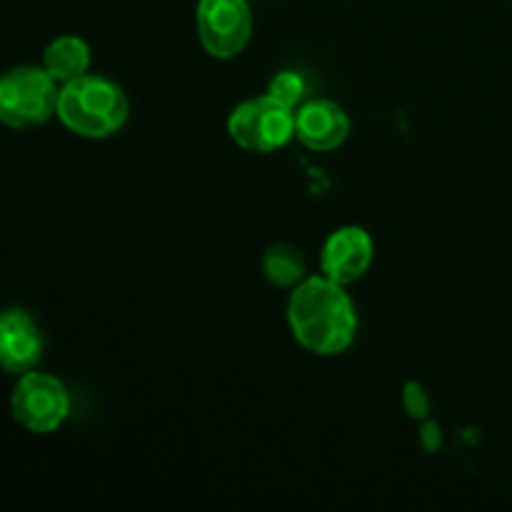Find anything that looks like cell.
Returning <instances> with one entry per match:
<instances>
[{
  "mask_svg": "<svg viewBox=\"0 0 512 512\" xmlns=\"http://www.w3.org/2000/svg\"><path fill=\"white\" fill-rule=\"evenodd\" d=\"M288 323L293 338L308 353L340 355L353 345L358 333V313L345 285L318 275L295 285L288 303Z\"/></svg>",
  "mask_w": 512,
  "mask_h": 512,
  "instance_id": "obj_1",
  "label": "cell"
},
{
  "mask_svg": "<svg viewBox=\"0 0 512 512\" xmlns=\"http://www.w3.org/2000/svg\"><path fill=\"white\" fill-rule=\"evenodd\" d=\"M58 118L80 138L103 140L118 133L128 120V98L115 80L83 75L60 85Z\"/></svg>",
  "mask_w": 512,
  "mask_h": 512,
  "instance_id": "obj_2",
  "label": "cell"
},
{
  "mask_svg": "<svg viewBox=\"0 0 512 512\" xmlns=\"http://www.w3.org/2000/svg\"><path fill=\"white\" fill-rule=\"evenodd\" d=\"M58 83L43 65H18L0 75V123L13 130L38 128L58 115Z\"/></svg>",
  "mask_w": 512,
  "mask_h": 512,
  "instance_id": "obj_3",
  "label": "cell"
},
{
  "mask_svg": "<svg viewBox=\"0 0 512 512\" xmlns=\"http://www.w3.org/2000/svg\"><path fill=\"white\" fill-rule=\"evenodd\" d=\"M228 135L248 153H275L295 138V110L268 93L250 98L230 113Z\"/></svg>",
  "mask_w": 512,
  "mask_h": 512,
  "instance_id": "obj_4",
  "label": "cell"
},
{
  "mask_svg": "<svg viewBox=\"0 0 512 512\" xmlns=\"http://www.w3.org/2000/svg\"><path fill=\"white\" fill-rule=\"evenodd\" d=\"M10 413L15 423L28 433H55L70 413V395L58 378L30 370L15 383L10 395Z\"/></svg>",
  "mask_w": 512,
  "mask_h": 512,
  "instance_id": "obj_5",
  "label": "cell"
},
{
  "mask_svg": "<svg viewBox=\"0 0 512 512\" xmlns=\"http://www.w3.org/2000/svg\"><path fill=\"white\" fill-rule=\"evenodd\" d=\"M195 23L200 45L218 60L243 53L253 35V13L245 0H200Z\"/></svg>",
  "mask_w": 512,
  "mask_h": 512,
  "instance_id": "obj_6",
  "label": "cell"
},
{
  "mask_svg": "<svg viewBox=\"0 0 512 512\" xmlns=\"http://www.w3.org/2000/svg\"><path fill=\"white\" fill-rule=\"evenodd\" d=\"M373 258L375 245L368 230L358 228V225H343L325 240L320 268H323L325 278L340 285H350L368 273Z\"/></svg>",
  "mask_w": 512,
  "mask_h": 512,
  "instance_id": "obj_7",
  "label": "cell"
},
{
  "mask_svg": "<svg viewBox=\"0 0 512 512\" xmlns=\"http://www.w3.org/2000/svg\"><path fill=\"white\" fill-rule=\"evenodd\" d=\"M45 340L28 310L8 308L0 313V368L10 375L35 370L43 358Z\"/></svg>",
  "mask_w": 512,
  "mask_h": 512,
  "instance_id": "obj_8",
  "label": "cell"
},
{
  "mask_svg": "<svg viewBox=\"0 0 512 512\" xmlns=\"http://www.w3.org/2000/svg\"><path fill=\"white\" fill-rule=\"evenodd\" d=\"M350 135V118L335 100L315 98L295 110V138L315 153L338 150Z\"/></svg>",
  "mask_w": 512,
  "mask_h": 512,
  "instance_id": "obj_9",
  "label": "cell"
},
{
  "mask_svg": "<svg viewBox=\"0 0 512 512\" xmlns=\"http://www.w3.org/2000/svg\"><path fill=\"white\" fill-rule=\"evenodd\" d=\"M43 68L58 85L73 83V80L88 75L90 48L78 35H60L50 40L43 50Z\"/></svg>",
  "mask_w": 512,
  "mask_h": 512,
  "instance_id": "obj_10",
  "label": "cell"
},
{
  "mask_svg": "<svg viewBox=\"0 0 512 512\" xmlns=\"http://www.w3.org/2000/svg\"><path fill=\"white\" fill-rule=\"evenodd\" d=\"M263 268L265 280L275 288H295L305 280V273H308V265H305L303 253L298 248L288 243H278V245H270L263 255Z\"/></svg>",
  "mask_w": 512,
  "mask_h": 512,
  "instance_id": "obj_11",
  "label": "cell"
},
{
  "mask_svg": "<svg viewBox=\"0 0 512 512\" xmlns=\"http://www.w3.org/2000/svg\"><path fill=\"white\" fill-rule=\"evenodd\" d=\"M268 95H273L275 100H280L288 108H298L305 103V95H308V83H305L303 73L298 70H280L268 85Z\"/></svg>",
  "mask_w": 512,
  "mask_h": 512,
  "instance_id": "obj_12",
  "label": "cell"
},
{
  "mask_svg": "<svg viewBox=\"0 0 512 512\" xmlns=\"http://www.w3.org/2000/svg\"><path fill=\"white\" fill-rule=\"evenodd\" d=\"M403 403L405 410L410 413V418H425L430 413V400L428 393L420 388L418 383H408L403 390Z\"/></svg>",
  "mask_w": 512,
  "mask_h": 512,
  "instance_id": "obj_13",
  "label": "cell"
}]
</instances>
